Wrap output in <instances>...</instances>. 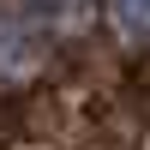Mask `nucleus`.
<instances>
[{"instance_id": "nucleus-1", "label": "nucleus", "mask_w": 150, "mask_h": 150, "mask_svg": "<svg viewBox=\"0 0 150 150\" xmlns=\"http://www.w3.org/2000/svg\"><path fill=\"white\" fill-rule=\"evenodd\" d=\"M108 18H114L132 42H150V0H108Z\"/></svg>"}]
</instances>
